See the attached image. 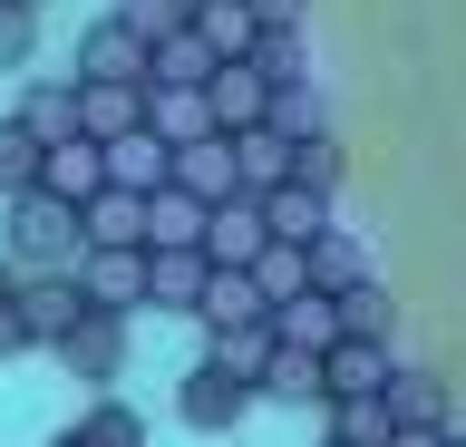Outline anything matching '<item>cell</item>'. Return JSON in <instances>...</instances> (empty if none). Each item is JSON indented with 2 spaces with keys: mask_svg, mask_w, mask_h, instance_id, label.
<instances>
[{
  "mask_svg": "<svg viewBox=\"0 0 466 447\" xmlns=\"http://www.w3.org/2000/svg\"><path fill=\"white\" fill-rule=\"evenodd\" d=\"M204 97H214V127H262L282 88H272V68H262V59H224L214 78H204Z\"/></svg>",
  "mask_w": 466,
  "mask_h": 447,
  "instance_id": "30bf717a",
  "label": "cell"
},
{
  "mask_svg": "<svg viewBox=\"0 0 466 447\" xmlns=\"http://www.w3.org/2000/svg\"><path fill=\"white\" fill-rule=\"evenodd\" d=\"M107 185H137V195L175 185V137H166L156 117H137L127 137H107Z\"/></svg>",
  "mask_w": 466,
  "mask_h": 447,
  "instance_id": "9c48e42d",
  "label": "cell"
},
{
  "mask_svg": "<svg viewBox=\"0 0 466 447\" xmlns=\"http://www.w3.org/2000/svg\"><path fill=\"white\" fill-rule=\"evenodd\" d=\"M330 428L360 447H399V409H389V389H370V399H330Z\"/></svg>",
  "mask_w": 466,
  "mask_h": 447,
  "instance_id": "484cf974",
  "label": "cell"
},
{
  "mask_svg": "<svg viewBox=\"0 0 466 447\" xmlns=\"http://www.w3.org/2000/svg\"><path fill=\"white\" fill-rule=\"evenodd\" d=\"M58 360H68V380L107 389L116 370H127V311H107V301H87V311H78V330L58 340Z\"/></svg>",
  "mask_w": 466,
  "mask_h": 447,
  "instance_id": "277c9868",
  "label": "cell"
},
{
  "mask_svg": "<svg viewBox=\"0 0 466 447\" xmlns=\"http://www.w3.org/2000/svg\"><path fill=\"white\" fill-rule=\"evenodd\" d=\"M272 117H282L291 137H311V127H320V97H311V78H291V88L272 97Z\"/></svg>",
  "mask_w": 466,
  "mask_h": 447,
  "instance_id": "836d02e7",
  "label": "cell"
},
{
  "mask_svg": "<svg viewBox=\"0 0 466 447\" xmlns=\"http://www.w3.org/2000/svg\"><path fill=\"white\" fill-rule=\"evenodd\" d=\"M272 330H282V340H311V350H330V340H340V292H330V282H311V292H291V301H272Z\"/></svg>",
  "mask_w": 466,
  "mask_h": 447,
  "instance_id": "44dd1931",
  "label": "cell"
},
{
  "mask_svg": "<svg viewBox=\"0 0 466 447\" xmlns=\"http://www.w3.org/2000/svg\"><path fill=\"white\" fill-rule=\"evenodd\" d=\"M204 282H214V253L204 243H146V301L156 311H195Z\"/></svg>",
  "mask_w": 466,
  "mask_h": 447,
  "instance_id": "52a82bcc",
  "label": "cell"
},
{
  "mask_svg": "<svg viewBox=\"0 0 466 447\" xmlns=\"http://www.w3.org/2000/svg\"><path fill=\"white\" fill-rule=\"evenodd\" d=\"M116 20H137L146 39H175L185 20H195V0H116Z\"/></svg>",
  "mask_w": 466,
  "mask_h": 447,
  "instance_id": "1f68e13d",
  "label": "cell"
},
{
  "mask_svg": "<svg viewBox=\"0 0 466 447\" xmlns=\"http://www.w3.org/2000/svg\"><path fill=\"white\" fill-rule=\"evenodd\" d=\"M204 350H214V360H233V370H243V380L262 389V370H272V360H282V330H272V311H262V321H233V330H204Z\"/></svg>",
  "mask_w": 466,
  "mask_h": 447,
  "instance_id": "603a6c76",
  "label": "cell"
},
{
  "mask_svg": "<svg viewBox=\"0 0 466 447\" xmlns=\"http://www.w3.org/2000/svg\"><path fill=\"white\" fill-rule=\"evenodd\" d=\"M233 156H243V185H253V195H272L282 176H301V137H291L282 117H262V127H233Z\"/></svg>",
  "mask_w": 466,
  "mask_h": 447,
  "instance_id": "7c38bea8",
  "label": "cell"
},
{
  "mask_svg": "<svg viewBox=\"0 0 466 447\" xmlns=\"http://www.w3.org/2000/svg\"><path fill=\"white\" fill-rule=\"evenodd\" d=\"M311 272L330 282V292L370 282V253H360V234H340V224H330V234H311Z\"/></svg>",
  "mask_w": 466,
  "mask_h": 447,
  "instance_id": "f546056e",
  "label": "cell"
},
{
  "mask_svg": "<svg viewBox=\"0 0 466 447\" xmlns=\"http://www.w3.org/2000/svg\"><path fill=\"white\" fill-rule=\"evenodd\" d=\"M39 185H58V195H68V205H87V195H97V185H107V137H58L49 147V166H39Z\"/></svg>",
  "mask_w": 466,
  "mask_h": 447,
  "instance_id": "9a60e30c",
  "label": "cell"
},
{
  "mask_svg": "<svg viewBox=\"0 0 466 447\" xmlns=\"http://www.w3.org/2000/svg\"><path fill=\"white\" fill-rule=\"evenodd\" d=\"M0 292H20V253L10 243H0Z\"/></svg>",
  "mask_w": 466,
  "mask_h": 447,
  "instance_id": "f35d334b",
  "label": "cell"
},
{
  "mask_svg": "<svg viewBox=\"0 0 466 447\" xmlns=\"http://www.w3.org/2000/svg\"><path fill=\"white\" fill-rule=\"evenodd\" d=\"M68 78H156V39L137 30V20H97V30H78V59H68Z\"/></svg>",
  "mask_w": 466,
  "mask_h": 447,
  "instance_id": "3957f363",
  "label": "cell"
},
{
  "mask_svg": "<svg viewBox=\"0 0 466 447\" xmlns=\"http://www.w3.org/2000/svg\"><path fill=\"white\" fill-rule=\"evenodd\" d=\"M214 68H224V49H214V39H204L195 20H185L175 39H156V78H195V88H204Z\"/></svg>",
  "mask_w": 466,
  "mask_h": 447,
  "instance_id": "83f0119b",
  "label": "cell"
},
{
  "mask_svg": "<svg viewBox=\"0 0 466 447\" xmlns=\"http://www.w3.org/2000/svg\"><path fill=\"white\" fill-rule=\"evenodd\" d=\"M20 117L39 127L49 147H58V137H78V78H49V88H29V97H20Z\"/></svg>",
  "mask_w": 466,
  "mask_h": 447,
  "instance_id": "f1b7e54d",
  "label": "cell"
},
{
  "mask_svg": "<svg viewBox=\"0 0 466 447\" xmlns=\"http://www.w3.org/2000/svg\"><path fill=\"white\" fill-rule=\"evenodd\" d=\"M146 117V78H78V127L87 137H127Z\"/></svg>",
  "mask_w": 466,
  "mask_h": 447,
  "instance_id": "2e32d148",
  "label": "cell"
},
{
  "mask_svg": "<svg viewBox=\"0 0 466 447\" xmlns=\"http://www.w3.org/2000/svg\"><path fill=\"white\" fill-rule=\"evenodd\" d=\"M195 30L224 49V59H253L262 49V10L253 0H195Z\"/></svg>",
  "mask_w": 466,
  "mask_h": 447,
  "instance_id": "cb8c5ba5",
  "label": "cell"
},
{
  "mask_svg": "<svg viewBox=\"0 0 466 447\" xmlns=\"http://www.w3.org/2000/svg\"><path fill=\"white\" fill-rule=\"evenodd\" d=\"M262 10V30H301V0H253Z\"/></svg>",
  "mask_w": 466,
  "mask_h": 447,
  "instance_id": "74e56055",
  "label": "cell"
},
{
  "mask_svg": "<svg viewBox=\"0 0 466 447\" xmlns=\"http://www.w3.org/2000/svg\"><path fill=\"white\" fill-rule=\"evenodd\" d=\"M262 243H272V214H262L253 185H233V195H214V224H204V253L214 263H262Z\"/></svg>",
  "mask_w": 466,
  "mask_h": 447,
  "instance_id": "8992f818",
  "label": "cell"
},
{
  "mask_svg": "<svg viewBox=\"0 0 466 447\" xmlns=\"http://www.w3.org/2000/svg\"><path fill=\"white\" fill-rule=\"evenodd\" d=\"M175 176L195 185V195H233V185H243V156H233V127H214V137H185V147H175Z\"/></svg>",
  "mask_w": 466,
  "mask_h": 447,
  "instance_id": "ffe728a7",
  "label": "cell"
},
{
  "mask_svg": "<svg viewBox=\"0 0 466 447\" xmlns=\"http://www.w3.org/2000/svg\"><path fill=\"white\" fill-rule=\"evenodd\" d=\"M20 311H29V330H39V350H58V340L78 330V311H87V282H78V263L20 272Z\"/></svg>",
  "mask_w": 466,
  "mask_h": 447,
  "instance_id": "5b68a950",
  "label": "cell"
},
{
  "mask_svg": "<svg viewBox=\"0 0 466 447\" xmlns=\"http://www.w3.org/2000/svg\"><path fill=\"white\" fill-rule=\"evenodd\" d=\"M78 282H87V301H107V311H146V243H87Z\"/></svg>",
  "mask_w": 466,
  "mask_h": 447,
  "instance_id": "ba28073f",
  "label": "cell"
},
{
  "mask_svg": "<svg viewBox=\"0 0 466 447\" xmlns=\"http://www.w3.org/2000/svg\"><path fill=\"white\" fill-rule=\"evenodd\" d=\"M370 389H389V340L340 330V340H330V399H370Z\"/></svg>",
  "mask_w": 466,
  "mask_h": 447,
  "instance_id": "d6986e66",
  "label": "cell"
},
{
  "mask_svg": "<svg viewBox=\"0 0 466 447\" xmlns=\"http://www.w3.org/2000/svg\"><path fill=\"white\" fill-rule=\"evenodd\" d=\"M253 399H262V389L243 380L233 360H214V350H204L195 370H185V399H175V409H185V428H204V438H214V428H233Z\"/></svg>",
  "mask_w": 466,
  "mask_h": 447,
  "instance_id": "7a4b0ae2",
  "label": "cell"
},
{
  "mask_svg": "<svg viewBox=\"0 0 466 447\" xmlns=\"http://www.w3.org/2000/svg\"><path fill=\"white\" fill-rule=\"evenodd\" d=\"M68 438H116V447H127V438H146V428H137L127 409H87L78 428H68Z\"/></svg>",
  "mask_w": 466,
  "mask_h": 447,
  "instance_id": "8d00e7d4",
  "label": "cell"
},
{
  "mask_svg": "<svg viewBox=\"0 0 466 447\" xmlns=\"http://www.w3.org/2000/svg\"><path fill=\"white\" fill-rule=\"evenodd\" d=\"M78 214H87V243H146L156 234V195H137V185H97Z\"/></svg>",
  "mask_w": 466,
  "mask_h": 447,
  "instance_id": "5bb4252c",
  "label": "cell"
},
{
  "mask_svg": "<svg viewBox=\"0 0 466 447\" xmlns=\"http://www.w3.org/2000/svg\"><path fill=\"white\" fill-rule=\"evenodd\" d=\"M29 39H39V0H0V68H20Z\"/></svg>",
  "mask_w": 466,
  "mask_h": 447,
  "instance_id": "d6a6232c",
  "label": "cell"
},
{
  "mask_svg": "<svg viewBox=\"0 0 466 447\" xmlns=\"http://www.w3.org/2000/svg\"><path fill=\"white\" fill-rule=\"evenodd\" d=\"M340 321H350V330H370V340H389V282H379V272L340 292Z\"/></svg>",
  "mask_w": 466,
  "mask_h": 447,
  "instance_id": "4dcf8cb0",
  "label": "cell"
},
{
  "mask_svg": "<svg viewBox=\"0 0 466 447\" xmlns=\"http://www.w3.org/2000/svg\"><path fill=\"white\" fill-rule=\"evenodd\" d=\"M301 176H311V185H340V147H330V127L301 137Z\"/></svg>",
  "mask_w": 466,
  "mask_h": 447,
  "instance_id": "e575fe53",
  "label": "cell"
},
{
  "mask_svg": "<svg viewBox=\"0 0 466 447\" xmlns=\"http://www.w3.org/2000/svg\"><path fill=\"white\" fill-rule=\"evenodd\" d=\"M146 117L185 147V137H214V97H204L195 78H146Z\"/></svg>",
  "mask_w": 466,
  "mask_h": 447,
  "instance_id": "e0dca14e",
  "label": "cell"
},
{
  "mask_svg": "<svg viewBox=\"0 0 466 447\" xmlns=\"http://www.w3.org/2000/svg\"><path fill=\"white\" fill-rule=\"evenodd\" d=\"M39 166H49V137L10 107V117H0V205H10V195H29V185H39Z\"/></svg>",
  "mask_w": 466,
  "mask_h": 447,
  "instance_id": "7402d4cb",
  "label": "cell"
},
{
  "mask_svg": "<svg viewBox=\"0 0 466 447\" xmlns=\"http://www.w3.org/2000/svg\"><path fill=\"white\" fill-rule=\"evenodd\" d=\"M10 350H39V330H29L20 292H0V360H10Z\"/></svg>",
  "mask_w": 466,
  "mask_h": 447,
  "instance_id": "d590c367",
  "label": "cell"
},
{
  "mask_svg": "<svg viewBox=\"0 0 466 447\" xmlns=\"http://www.w3.org/2000/svg\"><path fill=\"white\" fill-rule=\"evenodd\" d=\"M389 409H399V447H437L457 418H447V389L428 370H389Z\"/></svg>",
  "mask_w": 466,
  "mask_h": 447,
  "instance_id": "8fae6325",
  "label": "cell"
},
{
  "mask_svg": "<svg viewBox=\"0 0 466 447\" xmlns=\"http://www.w3.org/2000/svg\"><path fill=\"white\" fill-rule=\"evenodd\" d=\"M262 214H272V234L311 243V234H330V185H311V176H282L272 195H262Z\"/></svg>",
  "mask_w": 466,
  "mask_h": 447,
  "instance_id": "ac0fdd59",
  "label": "cell"
},
{
  "mask_svg": "<svg viewBox=\"0 0 466 447\" xmlns=\"http://www.w3.org/2000/svg\"><path fill=\"white\" fill-rule=\"evenodd\" d=\"M0 243L20 253V272L78 263V253H87V214L68 205L58 185H29V195H10V224H0Z\"/></svg>",
  "mask_w": 466,
  "mask_h": 447,
  "instance_id": "6da1fadb",
  "label": "cell"
},
{
  "mask_svg": "<svg viewBox=\"0 0 466 447\" xmlns=\"http://www.w3.org/2000/svg\"><path fill=\"white\" fill-rule=\"evenodd\" d=\"M204 224H214V195H195L185 176L156 185V234L146 243H204Z\"/></svg>",
  "mask_w": 466,
  "mask_h": 447,
  "instance_id": "d4e9b609",
  "label": "cell"
},
{
  "mask_svg": "<svg viewBox=\"0 0 466 447\" xmlns=\"http://www.w3.org/2000/svg\"><path fill=\"white\" fill-rule=\"evenodd\" d=\"M262 311H272L262 272H253V263H214V282H204V301H195V321H204V330H233V321H262Z\"/></svg>",
  "mask_w": 466,
  "mask_h": 447,
  "instance_id": "4fadbf2b",
  "label": "cell"
},
{
  "mask_svg": "<svg viewBox=\"0 0 466 447\" xmlns=\"http://www.w3.org/2000/svg\"><path fill=\"white\" fill-rule=\"evenodd\" d=\"M262 292H272V301H291V292H311V282H320V272H311V243H291V234H272V243H262Z\"/></svg>",
  "mask_w": 466,
  "mask_h": 447,
  "instance_id": "4316f807",
  "label": "cell"
}]
</instances>
